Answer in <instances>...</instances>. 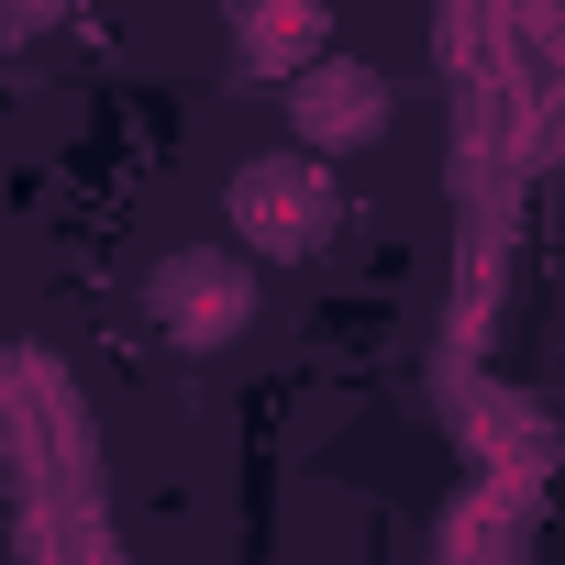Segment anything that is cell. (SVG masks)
Listing matches in <instances>:
<instances>
[{
	"mask_svg": "<svg viewBox=\"0 0 565 565\" xmlns=\"http://www.w3.org/2000/svg\"><path fill=\"white\" fill-rule=\"evenodd\" d=\"M222 211H233V244H244V255L300 266V255H322V244H333L344 189H333V156L289 134V156H244V167H233Z\"/></svg>",
	"mask_w": 565,
	"mask_h": 565,
	"instance_id": "1",
	"label": "cell"
},
{
	"mask_svg": "<svg viewBox=\"0 0 565 565\" xmlns=\"http://www.w3.org/2000/svg\"><path fill=\"white\" fill-rule=\"evenodd\" d=\"M388 111H399V100H388V78H377L366 56H333V45H322V56L289 78V134H300V145H322V156L377 145V134H388Z\"/></svg>",
	"mask_w": 565,
	"mask_h": 565,
	"instance_id": "3",
	"label": "cell"
},
{
	"mask_svg": "<svg viewBox=\"0 0 565 565\" xmlns=\"http://www.w3.org/2000/svg\"><path fill=\"white\" fill-rule=\"evenodd\" d=\"M145 322H156L178 355L244 344V322H255V266H244L233 244H178V255H156V277H145Z\"/></svg>",
	"mask_w": 565,
	"mask_h": 565,
	"instance_id": "2",
	"label": "cell"
},
{
	"mask_svg": "<svg viewBox=\"0 0 565 565\" xmlns=\"http://www.w3.org/2000/svg\"><path fill=\"white\" fill-rule=\"evenodd\" d=\"M322 45H333V0H244V12H233V67L244 78L289 89Z\"/></svg>",
	"mask_w": 565,
	"mask_h": 565,
	"instance_id": "4",
	"label": "cell"
},
{
	"mask_svg": "<svg viewBox=\"0 0 565 565\" xmlns=\"http://www.w3.org/2000/svg\"><path fill=\"white\" fill-rule=\"evenodd\" d=\"M477 455H488L510 488H532V477H543V455H554V433H543L532 411H510V399H499V411H477Z\"/></svg>",
	"mask_w": 565,
	"mask_h": 565,
	"instance_id": "5",
	"label": "cell"
},
{
	"mask_svg": "<svg viewBox=\"0 0 565 565\" xmlns=\"http://www.w3.org/2000/svg\"><path fill=\"white\" fill-rule=\"evenodd\" d=\"M78 0H0V34H56Z\"/></svg>",
	"mask_w": 565,
	"mask_h": 565,
	"instance_id": "6",
	"label": "cell"
}]
</instances>
